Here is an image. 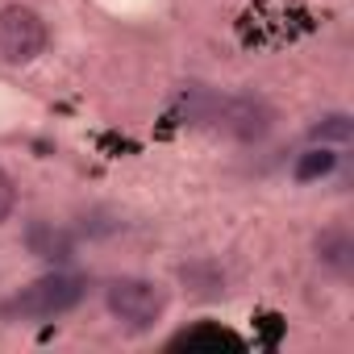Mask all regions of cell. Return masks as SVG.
<instances>
[{
	"instance_id": "obj_7",
	"label": "cell",
	"mask_w": 354,
	"mask_h": 354,
	"mask_svg": "<svg viewBox=\"0 0 354 354\" xmlns=\"http://www.w3.org/2000/svg\"><path fill=\"white\" fill-rule=\"evenodd\" d=\"M180 279H184L188 292L201 296V300H217V296H225V271H221L217 263H209V259L188 263V267L180 271Z\"/></svg>"
},
{
	"instance_id": "obj_3",
	"label": "cell",
	"mask_w": 354,
	"mask_h": 354,
	"mask_svg": "<svg viewBox=\"0 0 354 354\" xmlns=\"http://www.w3.org/2000/svg\"><path fill=\"white\" fill-rule=\"evenodd\" d=\"M205 121H217L221 133H230L234 142L254 146L275 129V109L263 96H213Z\"/></svg>"
},
{
	"instance_id": "obj_4",
	"label": "cell",
	"mask_w": 354,
	"mask_h": 354,
	"mask_svg": "<svg viewBox=\"0 0 354 354\" xmlns=\"http://www.w3.org/2000/svg\"><path fill=\"white\" fill-rule=\"evenodd\" d=\"M46 50V21L30 5H5L0 9V63L26 67Z\"/></svg>"
},
{
	"instance_id": "obj_6",
	"label": "cell",
	"mask_w": 354,
	"mask_h": 354,
	"mask_svg": "<svg viewBox=\"0 0 354 354\" xmlns=\"http://www.w3.org/2000/svg\"><path fill=\"white\" fill-rule=\"evenodd\" d=\"M317 259L333 275H350V267H354V242H350V234L346 230H325L317 238Z\"/></svg>"
},
{
	"instance_id": "obj_1",
	"label": "cell",
	"mask_w": 354,
	"mask_h": 354,
	"mask_svg": "<svg viewBox=\"0 0 354 354\" xmlns=\"http://www.w3.org/2000/svg\"><path fill=\"white\" fill-rule=\"evenodd\" d=\"M88 296V283L71 271H46L34 283H26L21 292H13L0 308L5 321H50V317H67L71 308H80V300Z\"/></svg>"
},
{
	"instance_id": "obj_10",
	"label": "cell",
	"mask_w": 354,
	"mask_h": 354,
	"mask_svg": "<svg viewBox=\"0 0 354 354\" xmlns=\"http://www.w3.org/2000/svg\"><path fill=\"white\" fill-rule=\"evenodd\" d=\"M13 213H17V184H13V175L0 167V225H5Z\"/></svg>"
},
{
	"instance_id": "obj_8",
	"label": "cell",
	"mask_w": 354,
	"mask_h": 354,
	"mask_svg": "<svg viewBox=\"0 0 354 354\" xmlns=\"http://www.w3.org/2000/svg\"><path fill=\"white\" fill-rule=\"evenodd\" d=\"M333 167H337V154L321 142L317 150H304V154L296 158L292 175H296V184H313V180H325V175H333Z\"/></svg>"
},
{
	"instance_id": "obj_9",
	"label": "cell",
	"mask_w": 354,
	"mask_h": 354,
	"mask_svg": "<svg viewBox=\"0 0 354 354\" xmlns=\"http://www.w3.org/2000/svg\"><path fill=\"white\" fill-rule=\"evenodd\" d=\"M313 138H317V142H337V146H346V142L354 138V121H350L346 113H329V117H321V125H313Z\"/></svg>"
},
{
	"instance_id": "obj_2",
	"label": "cell",
	"mask_w": 354,
	"mask_h": 354,
	"mask_svg": "<svg viewBox=\"0 0 354 354\" xmlns=\"http://www.w3.org/2000/svg\"><path fill=\"white\" fill-rule=\"evenodd\" d=\"M104 308L117 325L142 333L150 325L162 321L167 313V288L158 279H146V275H121L104 288Z\"/></svg>"
},
{
	"instance_id": "obj_5",
	"label": "cell",
	"mask_w": 354,
	"mask_h": 354,
	"mask_svg": "<svg viewBox=\"0 0 354 354\" xmlns=\"http://www.w3.org/2000/svg\"><path fill=\"white\" fill-rule=\"evenodd\" d=\"M26 246H30V254L46 259V263H67L71 250H75V238H71L67 230L50 225V221H30V230H26Z\"/></svg>"
}]
</instances>
